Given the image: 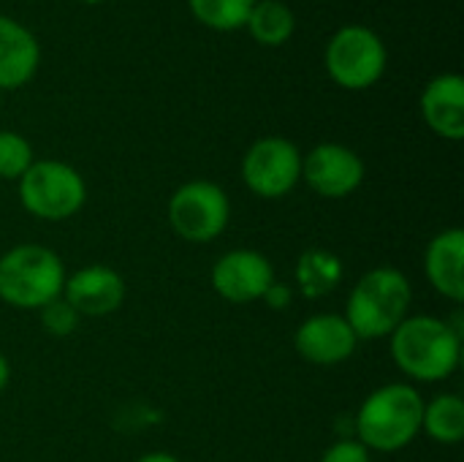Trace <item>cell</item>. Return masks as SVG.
I'll return each mask as SVG.
<instances>
[{
    "instance_id": "obj_1",
    "label": "cell",
    "mask_w": 464,
    "mask_h": 462,
    "mask_svg": "<svg viewBox=\"0 0 464 462\" xmlns=\"http://www.w3.org/2000/svg\"><path fill=\"white\" fill-rule=\"evenodd\" d=\"M392 359L413 381H446L462 359V332L435 316H408L392 335Z\"/></svg>"
},
{
    "instance_id": "obj_2",
    "label": "cell",
    "mask_w": 464,
    "mask_h": 462,
    "mask_svg": "<svg viewBox=\"0 0 464 462\" xmlns=\"http://www.w3.org/2000/svg\"><path fill=\"white\" fill-rule=\"evenodd\" d=\"M424 422V398L411 384H386L367 395L353 417V438L370 452H400L411 447Z\"/></svg>"
},
{
    "instance_id": "obj_3",
    "label": "cell",
    "mask_w": 464,
    "mask_h": 462,
    "mask_svg": "<svg viewBox=\"0 0 464 462\" xmlns=\"http://www.w3.org/2000/svg\"><path fill=\"white\" fill-rule=\"evenodd\" d=\"M413 302V286L397 267H375L351 289L345 321L359 340L389 338L405 319Z\"/></svg>"
},
{
    "instance_id": "obj_4",
    "label": "cell",
    "mask_w": 464,
    "mask_h": 462,
    "mask_svg": "<svg viewBox=\"0 0 464 462\" xmlns=\"http://www.w3.org/2000/svg\"><path fill=\"white\" fill-rule=\"evenodd\" d=\"M63 286L65 264L52 248L22 242L0 256V300L16 310H41Z\"/></svg>"
},
{
    "instance_id": "obj_5",
    "label": "cell",
    "mask_w": 464,
    "mask_h": 462,
    "mask_svg": "<svg viewBox=\"0 0 464 462\" xmlns=\"http://www.w3.org/2000/svg\"><path fill=\"white\" fill-rule=\"evenodd\" d=\"M16 182L22 207L38 221H68L87 202L84 177L63 161H33Z\"/></svg>"
},
{
    "instance_id": "obj_6",
    "label": "cell",
    "mask_w": 464,
    "mask_h": 462,
    "mask_svg": "<svg viewBox=\"0 0 464 462\" xmlns=\"http://www.w3.org/2000/svg\"><path fill=\"white\" fill-rule=\"evenodd\" d=\"M389 52L383 38L367 25L340 27L324 52L326 74L343 90H367L386 74Z\"/></svg>"
},
{
    "instance_id": "obj_7",
    "label": "cell",
    "mask_w": 464,
    "mask_h": 462,
    "mask_svg": "<svg viewBox=\"0 0 464 462\" xmlns=\"http://www.w3.org/2000/svg\"><path fill=\"white\" fill-rule=\"evenodd\" d=\"M231 221V202L218 182L190 180L169 199V223L185 242L204 245L218 240Z\"/></svg>"
},
{
    "instance_id": "obj_8",
    "label": "cell",
    "mask_w": 464,
    "mask_h": 462,
    "mask_svg": "<svg viewBox=\"0 0 464 462\" xmlns=\"http://www.w3.org/2000/svg\"><path fill=\"white\" fill-rule=\"evenodd\" d=\"M242 180L261 199H283L302 180V152L285 136H264L242 158Z\"/></svg>"
},
{
    "instance_id": "obj_9",
    "label": "cell",
    "mask_w": 464,
    "mask_h": 462,
    "mask_svg": "<svg viewBox=\"0 0 464 462\" xmlns=\"http://www.w3.org/2000/svg\"><path fill=\"white\" fill-rule=\"evenodd\" d=\"M302 180L324 199H345L364 182V161L345 144L324 142L302 155Z\"/></svg>"
},
{
    "instance_id": "obj_10",
    "label": "cell",
    "mask_w": 464,
    "mask_h": 462,
    "mask_svg": "<svg viewBox=\"0 0 464 462\" xmlns=\"http://www.w3.org/2000/svg\"><path fill=\"white\" fill-rule=\"evenodd\" d=\"M275 283L272 261L258 251H228L212 267V289L231 305L258 302Z\"/></svg>"
},
{
    "instance_id": "obj_11",
    "label": "cell",
    "mask_w": 464,
    "mask_h": 462,
    "mask_svg": "<svg viewBox=\"0 0 464 462\" xmlns=\"http://www.w3.org/2000/svg\"><path fill=\"white\" fill-rule=\"evenodd\" d=\"M356 343L359 338L353 335L345 316H334V313H318L304 319L294 335L296 354L318 368L348 362L356 351Z\"/></svg>"
},
{
    "instance_id": "obj_12",
    "label": "cell",
    "mask_w": 464,
    "mask_h": 462,
    "mask_svg": "<svg viewBox=\"0 0 464 462\" xmlns=\"http://www.w3.org/2000/svg\"><path fill=\"white\" fill-rule=\"evenodd\" d=\"M79 316L101 319L122 308L125 302V280L117 270L106 264H87L73 275H65V286L60 294Z\"/></svg>"
},
{
    "instance_id": "obj_13",
    "label": "cell",
    "mask_w": 464,
    "mask_h": 462,
    "mask_svg": "<svg viewBox=\"0 0 464 462\" xmlns=\"http://www.w3.org/2000/svg\"><path fill=\"white\" fill-rule=\"evenodd\" d=\"M421 117L432 133L449 142L464 139V79L459 74H438L421 93Z\"/></svg>"
},
{
    "instance_id": "obj_14",
    "label": "cell",
    "mask_w": 464,
    "mask_h": 462,
    "mask_svg": "<svg viewBox=\"0 0 464 462\" xmlns=\"http://www.w3.org/2000/svg\"><path fill=\"white\" fill-rule=\"evenodd\" d=\"M41 63L35 35L16 19L0 14V90L24 87Z\"/></svg>"
},
{
    "instance_id": "obj_15",
    "label": "cell",
    "mask_w": 464,
    "mask_h": 462,
    "mask_svg": "<svg viewBox=\"0 0 464 462\" xmlns=\"http://www.w3.org/2000/svg\"><path fill=\"white\" fill-rule=\"evenodd\" d=\"M424 270L438 294L451 302L464 300V231L446 229L435 234L424 253Z\"/></svg>"
},
{
    "instance_id": "obj_16",
    "label": "cell",
    "mask_w": 464,
    "mask_h": 462,
    "mask_svg": "<svg viewBox=\"0 0 464 462\" xmlns=\"http://www.w3.org/2000/svg\"><path fill=\"white\" fill-rule=\"evenodd\" d=\"M345 278L343 259L326 248H310L296 261V289L307 300H321L332 294Z\"/></svg>"
},
{
    "instance_id": "obj_17",
    "label": "cell",
    "mask_w": 464,
    "mask_h": 462,
    "mask_svg": "<svg viewBox=\"0 0 464 462\" xmlns=\"http://www.w3.org/2000/svg\"><path fill=\"white\" fill-rule=\"evenodd\" d=\"M250 35L264 46H283L296 30V16L283 0H256L245 22Z\"/></svg>"
},
{
    "instance_id": "obj_18",
    "label": "cell",
    "mask_w": 464,
    "mask_h": 462,
    "mask_svg": "<svg viewBox=\"0 0 464 462\" xmlns=\"http://www.w3.org/2000/svg\"><path fill=\"white\" fill-rule=\"evenodd\" d=\"M421 430L443 447H454L464 438V400L459 395H438L424 403Z\"/></svg>"
},
{
    "instance_id": "obj_19",
    "label": "cell",
    "mask_w": 464,
    "mask_h": 462,
    "mask_svg": "<svg viewBox=\"0 0 464 462\" xmlns=\"http://www.w3.org/2000/svg\"><path fill=\"white\" fill-rule=\"evenodd\" d=\"M190 14L209 30H239L245 27L256 0H188Z\"/></svg>"
},
{
    "instance_id": "obj_20",
    "label": "cell",
    "mask_w": 464,
    "mask_h": 462,
    "mask_svg": "<svg viewBox=\"0 0 464 462\" xmlns=\"http://www.w3.org/2000/svg\"><path fill=\"white\" fill-rule=\"evenodd\" d=\"M33 161V147L22 133L0 131V180H19Z\"/></svg>"
},
{
    "instance_id": "obj_21",
    "label": "cell",
    "mask_w": 464,
    "mask_h": 462,
    "mask_svg": "<svg viewBox=\"0 0 464 462\" xmlns=\"http://www.w3.org/2000/svg\"><path fill=\"white\" fill-rule=\"evenodd\" d=\"M38 316H41V327H44L49 335H54V338H68V335L79 327V319H82L63 297H57V300H52L49 305H44V308L38 310Z\"/></svg>"
},
{
    "instance_id": "obj_22",
    "label": "cell",
    "mask_w": 464,
    "mask_h": 462,
    "mask_svg": "<svg viewBox=\"0 0 464 462\" xmlns=\"http://www.w3.org/2000/svg\"><path fill=\"white\" fill-rule=\"evenodd\" d=\"M321 462H372L370 460V449L362 447L356 438H343V441H334L326 452Z\"/></svg>"
},
{
    "instance_id": "obj_23",
    "label": "cell",
    "mask_w": 464,
    "mask_h": 462,
    "mask_svg": "<svg viewBox=\"0 0 464 462\" xmlns=\"http://www.w3.org/2000/svg\"><path fill=\"white\" fill-rule=\"evenodd\" d=\"M291 300H294V289L288 283H280V280H275L266 289V294L261 297V302H266L272 310H285L291 305Z\"/></svg>"
},
{
    "instance_id": "obj_24",
    "label": "cell",
    "mask_w": 464,
    "mask_h": 462,
    "mask_svg": "<svg viewBox=\"0 0 464 462\" xmlns=\"http://www.w3.org/2000/svg\"><path fill=\"white\" fill-rule=\"evenodd\" d=\"M136 462H182V460H177V457H174V455H169V452H150V455L139 457Z\"/></svg>"
},
{
    "instance_id": "obj_25",
    "label": "cell",
    "mask_w": 464,
    "mask_h": 462,
    "mask_svg": "<svg viewBox=\"0 0 464 462\" xmlns=\"http://www.w3.org/2000/svg\"><path fill=\"white\" fill-rule=\"evenodd\" d=\"M8 381H11V365H8V359L0 354V395H3V389L8 387Z\"/></svg>"
},
{
    "instance_id": "obj_26",
    "label": "cell",
    "mask_w": 464,
    "mask_h": 462,
    "mask_svg": "<svg viewBox=\"0 0 464 462\" xmlns=\"http://www.w3.org/2000/svg\"><path fill=\"white\" fill-rule=\"evenodd\" d=\"M82 3H90V5H95V3H103V0H82Z\"/></svg>"
},
{
    "instance_id": "obj_27",
    "label": "cell",
    "mask_w": 464,
    "mask_h": 462,
    "mask_svg": "<svg viewBox=\"0 0 464 462\" xmlns=\"http://www.w3.org/2000/svg\"><path fill=\"white\" fill-rule=\"evenodd\" d=\"M0 106H3V98H0Z\"/></svg>"
}]
</instances>
